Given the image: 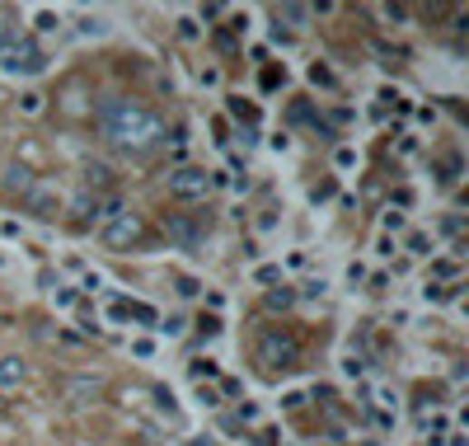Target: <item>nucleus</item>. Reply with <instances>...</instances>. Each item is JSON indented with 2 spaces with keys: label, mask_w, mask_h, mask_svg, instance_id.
<instances>
[{
  "label": "nucleus",
  "mask_w": 469,
  "mask_h": 446,
  "mask_svg": "<svg viewBox=\"0 0 469 446\" xmlns=\"http://www.w3.org/2000/svg\"><path fill=\"white\" fill-rule=\"evenodd\" d=\"M268 305H272V311H287V305H296V292H291V287H272V292H268Z\"/></svg>",
  "instance_id": "13"
},
{
  "label": "nucleus",
  "mask_w": 469,
  "mask_h": 446,
  "mask_svg": "<svg viewBox=\"0 0 469 446\" xmlns=\"http://www.w3.org/2000/svg\"><path fill=\"white\" fill-rule=\"evenodd\" d=\"M43 108V94H24V114H38Z\"/></svg>",
  "instance_id": "18"
},
{
  "label": "nucleus",
  "mask_w": 469,
  "mask_h": 446,
  "mask_svg": "<svg viewBox=\"0 0 469 446\" xmlns=\"http://www.w3.org/2000/svg\"><path fill=\"white\" fill-rule=\"evenodd\" d=\"M103 34H108L103 15H85V19H80V38H103Z\"/></svg>",
  "instance_id": "12"
},
{
  "label": "nucleus",
  "mask_w": 469,
  "mask_h": 446,
  "mask_svg": "<svg viewBox=\"0 0 469 446\" xmlns=\"http://www.w3.org/2000/svg\"><path fill=\"white\" fill-rule=\"evenodd\" d=\"M315 10L310 5H278V19H287L291 29H306V19H310Z\"/></svg>",
  "instance_id": "10"
},
{
  "label": "nucleus",
  "mask_w": 469,
  "mask_h": 446,
  "mask_svg": "<svg viewBox=\"0 0 469 446\" xmlns=\"http://www.w3.org/2000/svg\"><path fill=\"white\" fill-rule=\"evenodd\" d=\"M0 66H5L10 75H43L47 71V52L34 38H19L5 57H0Z\"/></svg>",
  "instance_id": "6"
},
{
  "label": "nucleus",
  "mask_w": 469,
  "mask_h": 446,
  "mask_svg": "<svg viewBox=\"0 0 469 446\" xmlns=\"http://www.w3.org/2000/svg\"><path fill=\"white\" fill-rule=\"evenodd\" d=\"M254 362H259V372L268 376H278V372H291L296 362H300V343H296V333L282 329V324H272L259 333V343H254Z\"/></svg>",
  "instance_id": "2"
},
{
  "label": "nucleus",
  "mask_w": 469,
  "mask_h": 446,
  "mask_svg": "<svg viewBox=\"0 0 469 446\" xmlns=\"http://www.w3.org/2000/svg\"><path fill=\"white\" fill-rule=\"evenodd\" d=\"M198 324H202V333H207V339H211V333H220V320H216V315H202Z\"/></svg>",
  "instance_id": "16"
},
{
  "label": "nucleus",
  "mask_w": 469,
  "mask_h": 446,
  "mask_svg": "<svg viewBox=\"0 0 469 446\" xmlns=\"http://www.w3.org/2000/svg\"><path fill=\"white\" fill-rule=\"evenodd\" d=\"M142 240H146V221L136 212H118V216H108L99 226V244L113 249V254H127V249H136Z\"/></svg>",
  "instance_id": "3"
},
{
  "label": "nucleus",
  "mask_w": 469,
  "mask_h": 446,
  "mask_svg": "<svg viewBox=\"0 0 469 446\" xmlns=\"http://www.w3.org/2000/svg\"><path fill=\"white\" fill-rule=\"evenodd\" d=\"M24 376H29V362H24V357H15V352H5V357H0V390H15V385H24Z\"/></svg>",
  "instance_id": "9"
},
{
  "label": "nucleus",
  "mask_w": 469,
  "mask_h": 446,
  "mask_svg": "<svg viewBox=\"0 0 469 446\" xmlns=\"http://www.w3.org/2000/svg\"><path fill=\"white\" fill-rule=\"evenodd\" d=\"M57 24H62L57 15H52V10H43V15H38V34H52V29H57Z\"/></svg>",
  "instance_id": "14"
},
{
  "label": "nucleus",
  "mask_w": 469,
  "mask_h": 446,
  "mask_svg": "<svg viewBox=\"0 0 469 446\" xmlns=\"http://www.w3.org/2000/svg\"><path fill=\"white\" fill-rule=\"evenodd\" d=\"M19 207L29 212L34 221H57L66 203H62V188H57V183H47V179H34V188H29V193H24V198H19Z\"/></svg>",
  "instance_id": "4"
},
{
  "label": "nucleus",
  "mask_w": 469,
  "mask_h": 446,
  "mask_svg": "<svg viewBox=\"0 0 469 446\" xmlns=\"http://www.w3.org/2000/svg\"><path fill=\"white\" fill-rule=\"evenodd\" d=\"M29 188H34L29 164H0V198H5V203H19Z\"/></svg>",
  "instance_id": "7"
},
{
  "label": "nucleus",
  "mask_w": 469,
  "mask_h": 446,
  "mask_svg": "<svg viewBox=\"0 0 469 446\" xmlns=\"http://www.w3.org/2000/svg\"><path fill=\"white\" fill-rule=\"evenodd\" d=\"M192 376H216V362H192Z\"/></svg>",
  "instance_id": "17"
},
{
  "label": "nucleus",
  "mask_w": 469,
  "mask_h": 446,
  "mask_svg": "<svg viewBox=\"0 0 469 446\" xmlns=\"http://www.w3.org/2000/svg\"><path fill=\"white\" fill-rule=\"evenodd\" d=\"M211 193V174L198 170V164H183V170H170V198L174 203H207Z\"/></svg>",
  "instance_id": "5"
},
{
  "label": "nucleus",
  "mask_w": 469,
  "mask_h": 446,
  "mask_svg": "<svg viewBox=\"0 0 469 446\" xmlns=\"http://www.w3.org/2000/svg\"><path fill=\"white\" fill-rule=\"evenodd\" d=\"M170 235H174V240H179L183 249H192V244H198V231H192L183 216H174V221H170Z\"/></svg>",
  "instance_id": "11"
},
{
  "label": "nucleus",
  "mask_w": 469,
  "mask_h": 446,
  "mask_svg": "<svg viewBox=\"0 0 469 446\" xmlns=\"http://www.w3.org/2000/svg\"><path fill=\"white\" fill-rule=\"evenodd\" d=\"M99 395H103V381L99 376H71L66 381V400H75V404H90Z\"/></svg>",
  "instance_id": "8"
},
{
  "label": "nucleus",
  "mask_w": 469,
  "mask_h": 446,
  "mask_svg": "<svg viewBox=\"0 0 469 446\" xmlns=\"http://www.w3.org/2000/svg\"><path fill=\"white\" fill-rule=\"evenodd\" d=\"M310 80H315V85H334V71H328V66H315Z\"/></svg>",
  "instance_id": "15"
},
{
  "label": "nucleus",
  "mask_w": 469,
  "mask_h": 446,
  "mask_svg": "<svg viewBox=\"0 0 469 446\" xmlns=\"http://www.w3.org/2000/svg\"><path fill=\"white\" fill-rule=\"evenodd\" d=\"M94 123H99V136L108 146H118V151H127V155H142V151H151L155 142H164V118L155 114V108H146V104H136V99H103L99 104V114H94Z\"/></svg>",
  "instance_id": "1"
}]
</instances>
